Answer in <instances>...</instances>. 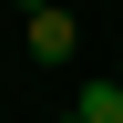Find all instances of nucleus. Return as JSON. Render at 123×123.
I'll return each mask as SVG.
<instances>
[{"instance_id": "f257e3e1", "label": "nucleus", "mask_w": 123, "mask_h": 123, "mask_svg": "<svg viewBox=\"0 0 123 123\" xmlns=\"http://www.w3.org/2000/svg\"><path fill=\"white\" fill-rule=\"evenodd\" d=\"M72 41H82V21H72V10H31V62H72Z\"/></svg>"}, {"instance_id": "f03ea898", "label": "nucleus", "mask_w": 123, "mask_h": 123, "mask_svg": "<svg viewBox=\"0 0 123 123\" xmlns=\"http://www.w3.org/2000/svg\"><path fill=\"white\" fill-rule=\"evenodd\" d=\"M62 123H123V82H82Z\"/></svg>"}, {"instance_id": "7ed1b4c3", "label": "nucleus", "mask_w": 123, "mask_h": 123, "mask_svg": "<svg viewBox=\"0 0 123 123\" xmlns=\"http://www.w3.org/2000/svg\"><path fill=\"white\" fill-rule=\"evenodd\" d=\"M21 10H51V0H21Z\"/></svg>"}]
</instances>
